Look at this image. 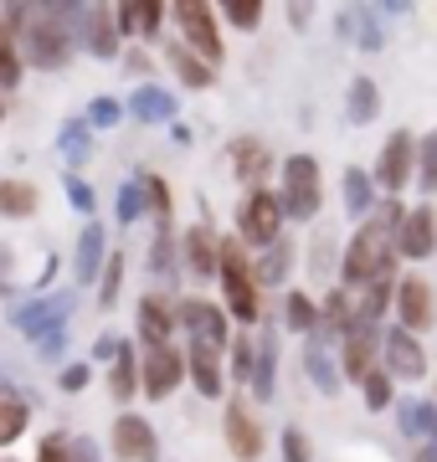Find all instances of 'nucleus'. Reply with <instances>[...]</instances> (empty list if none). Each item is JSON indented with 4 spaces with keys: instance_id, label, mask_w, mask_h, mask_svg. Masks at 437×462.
<instances>
[{
    "instance_id": "nucleus-1",
    "label": "nucleus",
    "mask_w": 437,
    "mask_h": 462,
    "mask_svg": "<svg viewBox=\"0 0 437 462\" xmlns=\"http://www.w3.org/2000/svg\"><path fill=\"white\" fill-rule=\"evenodd\" d=\"M247 252L253 247L242 236H221V293H227V309L237 314V324L263 319V282H257V267Z\"/></svg>"
},
{
    "instance_id": "nucleus-2",
    "label": "nucleus",
    "mask_w": 437,
    "mask_h": 462,
    "mask_svg": "<svg viewBox=\"0 0 437 462\" xmlns=\"http://www.w3.org/2000/svg\"><path fill=\"white\" fill-rule=\"evenodd\" d=\"M284 221H288L284 196L268 190V185H257V190H247L237 200V236L253 252H268L273 242H284Z\"/></svg>"
},
{
    "instance_id": "nucleus-3",
    "label": "nucleus",
    "mask_w": 437,
    "mask_h": 462,
    "mask_svg": "<svg viewBox=\"0 0 437 462\" xmlns=\"http://www.w3.org/2000/svg\"><path fill=\"white\" fill-rule=\"evenodd\" d=\"M170 21H175V32H181L185 47L196 51V57H206L211 67L227 57V42H221V11L211 5V0H175V5H170Z\"/></svg>"
},
{
    "instance_id": "nucleus-4",
    "label": "nucleus",
    "mask_w": 437,
    "mask_h": 462,
    "mask_svg": "<svg viewBox=\"0 0 437 462\" xmlns=\"http://www.w3.org/2000/svg\"><path fill=\"white\" fill-rule=\"evenodd\" d=\"M26 62L42 67V72H62L72 62V51H78V32H72L68 21L47 16V11H36V21L26 26Z\"/></svg>"
},
{
    "instance_id": "nucleus-5",
    "label": "nucleus",
    "mask_w": 437,
    "mask_h": 462,
    "mask_svg": "<svg viewBox=\"0 0 437 462\" xmlns=\"http://www.w3.org/2000/svg\"><path fill=\"white\" fill-rule=\"evenodd\" d=\"M284 211L288 221H314L324 200V180H320V160L314 154H288L284 160Z\"/></svg>"
},
{
    "instance_id": "nucleus-6",
    "label": "nucleus",
    "mask_w": 437,
    "mask_h": 462,
    "mask_svg": "<svg viewBox=\"0 0 437 462\" xmlns=\"http://www.w3.org/2000/svg\"><path fill=\"white\" fill-rule=\"evenodd\" d=\"M417 160H422V139H412V129H396V134H386V144L376 154V170H370V175H376V185H381L386 196H396V190H406Z\"/></svg>"
},
{
    "instance_id": "nucleus-7",
    "label": "nucleus",
    "mask_w": 437,
    "mask_h": 462,
    "mask_svg": "<svg viewBox=\"0 0 437 462\" xmlns=\"http://www.w3.org/2000/svg\"><path fill=\"white\" fill-rule=\"evenodd\" d=\"M108 442H114V457L118 462H160V437L144 416L135 411H118L114 416V431H108Z\"/></svg>"
},
{
    "instance_id": "nucleus-8",
    "label": "nucleus",
    "mask_w": 437,
    "mask_h": 462,
    "mask_svg": "<svg viewBox=\"0 0 437 462\" xmlns=\"http://www.w3.org/2000/svg\"><path fill=\"white\" fill-rule=\"evenodd\" d=\"M181 257L191 267V278H221V236L211 226V211L201 206V221L181 236Z\"/></svg>"
},
{
    "instance_id": "nucleus-9",
    "label": "nucleus",
    "mask_w": 437,
    "mask_h": 462,
    "mask_svg": "<svg viewBox=\"0 0 437 462\" xmlns=\"http://www.w3.org/2000/svg\"><path fill=\"white\" fill-rule=\"evenodd\" d=\"M175 319H181V329H191V339H206V345H217V349H232V339H237L227 329V314H221L217 303H206V298H181Z\"/></svg>"
},
{
    "instance_id": "nucleus-10",
    "label": "nucleus",
    "mask_w": 437,
    "mask_h": 462,
    "mask_svg": "<svg viewBox=\"0 0 437 462\" xmlns=\"http://www.w3.org/2000/svg\"><path fill=\"white\" fill-rule=\"evenodd\" d=\"M83 47L98 57V62H114L118 47H124V32H118V5H83Z\"/></svg>"
},
{
    "instance_id": "nucleus-11",
    "label": "nucleus",
    "mask_w": 437,
    "mask_h": 462,
    "mask_svg": "<svg viewBox=\"0 0 437 462\" xmlns=\"http://www.w3.org/2000/svg\"><path fill=\"white\" fill-rule=\"evenodd\" d=\"M396 319H402V329L412 334H427L437 324V298H432V282L427 278H402V288H396Z\"/></svg>"
},
{
    "instance_id": "nucleus-12",
    "label": "nucleus",
    "mask_w": 437,
    "mask_h": 462,
    "mask_svg": "<svg viewBox=\"0 0 437 462\" xmlns=\"http://www.w3.org/2000/svg\"><path fill=\"white\" fill-rule=\"evenodd\" d=\"M185 365H191V385L201 391V396L217 401L221 391H227V365H221V349L217 345H206V339H191V349H185Z\"/></svg>"
},
{
    "instance_id": "nucleus-13",
    "label": "nucleus",
    "mask_w": 437,
    "mask_h": 462,
    "mask_svg": "<svg viewBox=\"0 0 437 462\" xmlns=\"http://www.w3.org/2000/svg\"><path fill=\"white\" fill-rule=\"evenodd\" d=\"M221 431H227V447H232L237 462H257L263 457V427H257V416H247V401H232V406H227Z\"/></svg>"
},
{
    "instance_id": "nucleus-14",
    "label": "nucleus",
    "mask_w": 437,
    "mask_h": 462,
    "mask_svg": "<svg viewBox=\"0 0 437 462\" xmlns=\"http://www.w3.org/2000/svg\"><path fill=\"white\" fill-rule=\"evenodd\" d=\"M381 355H386V370L396 380H422L427 375V355H422V345H417V334L412 329H396L386 334V345H381Z\"/></svg>"
},
{
    "instance_id": "nucleus-15",
    "label": "nucleus",
    "mask_w": 437,
    "mask_h": 462,
    "mask_svg": "<svg viewBox=\"0 0 437 462\" xmlns=\"http://www.w3.org/2000/svg\"><path fill=\"white\" fill-rule=\"evenodd\" d=\"M185 375H191V365H185V355H175V349H150V355H144V396L150 401H165Z\"/></svg>"
},
{
    "instance_id": "nucleus-16",
    "label": "nucleus",
    "mask_w": 437,
    "mask_h": 462,
    "mask_svg": "<svg viewBox=\"0 0 437 462\" xmlns=\"http://www.w3.org/2000/svg\"><path fill=\"white\" fill-rule=\"evenodd\" d=\"M139 339H144V349H170V334L181 329V319H175V309H170L160 293H144L139 298Z\"/></svg>"
},
{
    "instance_id": "nucleus-17",
    "label": "nucleus",
    "mask_w": 437,
    "mask_h": 462,
    "mask_svg": "<svg viewBox=\"0 0 437 462\" xmlns=\"http://www.w3.org/2000/svg\"><path fill=\"white\" fill-rule=\"evenodd\" d=\"M396 247H402V257H412V263L432 257V252H437V211H432V206H417V211H406Z\"/></svg>"
},
{
    "instance_id": "nucleus-18",
    "label": "nucleus",
    "mask_w": 437,
    "mask_h": 462,
    "mask_svg": "<svg viewBox=\"0 0 437 462\" xmlns=\"http://www.w3.org/2000/svg\"><path fill=\"white\" fill-rule=\"evenodd\" d=\"M381 365H376V329H355L350 339H339V375L366 385Z\"/></svg>"
},
{
    "instance_id": "nucleus-19",
    "label": "nucleus",
    "mask_w": 437,
    "mask_h": 462,
    "mask_svg": "<svg viewBox=\"0 0 437 462\" xmlns=\"http://www.w3.org/2000/svg\"><path fill=\"white\" fill-rule=\"evenodd\" d=\"M16 329L26 334V339H47L51 329H62V319H68V298H47V303H26V309H16Z\"/></svg>"
},
{
    "instance_id": "nucleus-20",
    "label": "nucleus",
    "mask_w": 437,
    "mask_h": 462,
    "mask_svg": "<svg viewBox=\"0 0 437 462\" xmlns=\"http://www.w3.org/2000/svg\"><path fill=\"white\" fill-rule=\"evenodd\" d=\"M165 26V5L160 0H129V5H118V32L135 36V42H154Z\"/></svg>"
},
{
    "instance_id": "nucleus-21",
    "label": "nucleus",
    "mask_w": 437,
    "mask_h": 462,
    "mask_svg": "<svg viewBox=\"0 0 437 462\" xmlns=\"http://www.w3.org/2000/svg\"><path fill=\"white\" fill-rule=\"evenodd\" d=\"M108 242H103V226L98 221H88L83 236H78V282H103V273H108Z\"/></svg>"
},
{
    "instance_id": "nucleus-22",
    "label": "nucleus",
    "mask_w": 437,
    "mask_h": 462,
    "mask_svg": "<svg viewBox=\"0 0 437 462\" xmlns=\"http://www.w3.org/2000/svg\"><path fill=\"white\" fill-rule=\"evenodd\" d=\"M232 170H237V180L247 185V190H257L263 175L273 170L268 144H263V139H232Z\"/></svg>"
},
{
    "instance_id": "nucleus-23",
    "label": "nucleus",
    "mask_w": 437,
    "mask_h": 462,
    "mask_svg": "<svg viewBox=\"0 0 437 462\" xmlns=\"http://www.w3.org/2000/svg\"><path fill=\"white\" fill-rule=\"evenodd\" d=\"M396 421H402V437L412 447L437 442V401H402L396 406Z\"/></svg>"
},
{
    "instance_id": "nucleus-24",
    "label": "nucleus",
    "mask_w": 437,
    "mask_h": 462,
    "mask_svg": "<svg viewBox=\"0 0 437 462\" xmlns=\"http://www.w3.org/2000/svg\"><path fill=\"white\" fill-rule=\"evenodd\" d=\"M165 62L175 67V78H181L185 88H196V93L217 83V78H211V62H206V57H196V51L185 47L181 36H175V42H165Z\"/></svg>"
},
{
    "instance_id": "nucleus-25",
    "label": "nucleus",
    "mask_w": 437,
    "mask_h": 462,
    "mask_svg": "<svg viewBox=\"0 0 437 462\" xmlns=\"http://www.w3.org/2000/svg\"><path fill=\"white\" fill-rule=\"evenodd\" d=\"M135 391H144V360H135V345H124L114 370H108V396H114L118 406H129Z\"/></svg>"
},
{
    "instance_id": "nucleus-26",
    "label": "nucleus",
    "mask_w": 437,
    "mask_h": 462,
    "mask_svg": "<svg viewBox=\"0 0 437 462\" xmlns=\"http://www.w3.org/2000/svg\"><path fill=\"white\" fill-rule=\"evenodd\" d=\"M124 108H129V118H139V124H160V118H175V98H170L165 88L154 83H139L129 98H124Z\"/></svg>"
},
{
    "instance_id": "nucleus-27",
    "label": "nucleus",
    "mask_w": 437,
    "mask_h": 462,
    "mask_svg": "<svg viewBox=\"0 0 437 462\" xmlns=\"http://www.w3.org/2000/svg\"><path fill=\"white\" fill-rule=\"evenodd\" d=\"M303 365H309V380L320 385L324 396H339L345 375L335 370L339 360H330V349H324V334H309V345H303Z\"/></svg>"
},
{
    "instance_id": "nucleus-28",
    "label": "nucleus",
    "mask_w": 437,
    "mask_h": 462,
    "mask_svg": "<svg viewBox=\"0 0 437 462\" xmlns=\"http://www.w3.org/2000/svg\"><path fill=\"white\" fill-rule=\"evenodd\" d=\"M278 391V334L263 329L257 334V375H253V396L257 401H273Z\"/></svg>"
},
{
    "instance_id": "nucleus-29",
    "label": "nucleus",
    "mask_w": 437,
    "mask_h": 462,
    "mask_svg": "<svg viewBox=\"0 0 437 462\" xmlns=\"http://www.w3.org/2000/svg\"><path fill=\"white\" fill-rule=\"evenodd\" d=\"M257 267V282L263 288H288V273H293V242H273L268 252H257L253 257Z\"/></svg>"
},
{
    "instance_id": "nucleus-30",
    "label": "nucleus",
    "mask_w": 437,
    "mask_h": 462,
    "mask_svg": "<svg viewBox=\"0 0 437 462\" xmlns=\"http://www.w3.org/2000/svg\"><path fill=\"white\" fill-rule=\"evenodd\" d=\"M376 114H381V88L370 83V78H350V93H345V118H350L355 129H366Z\"/></svg>"
},
{
    "instance_id": "nucleus-31",
    "label": "nucleus",
    "mask_w": 437,
    "mask_h": 462,
    "mask_svg": "<svg viewBox=\"0 0 437 462\" xmlns=\"http://www.w3.org/2000/svg\"><path fill=\"white\" fill-rule=\"evenodd\" d=\"M21 431H26V396L5 380V385H0V447H11Z\"/></svg>"
},
{
    "instance_id": "nucleus-32",
    "label": "nucleus",
    "mask_w": 437,
    "mask_h": 462,
    "mask_svg": "<svg viewBox=\"0 0 437 462\" xmlns=\"http://www.w3.org/2000/svg\"><path fill=\"white\" fill-rule=\"evenodd\" d=\"M339 190H345V211L360 216L366 221L370 206H376V175H366V170H345V180H339Z\"/></svg>"
},
{
    "instance_id": "nucleus-33",
    "label": "nucleus",
    "mask_w": 437,
    "mask_h": 462,
    "mask_svg": "<svg viewBox=\"0 0 437 462\" xmlns=\"http://www.w3.org/2000/svg\"><path fill=\"white\" fill-rule=\"evenodd\" d=\"M284 324L293 334H314L324 324V309H314V298L293 288V293H288V303H284Z\"/></svg>"
},
{
    "instance_id": "nucleus-34",
    "label": "nucleus",
    "mask_w": 437,
    "mask_h": 462,
    "mask_svg": "<svg viewBox=\"0 0 437 462\" xmlns=\"http://www.w3.org/2000/svg\"><path fill=\"white\" fill-rule=\"evenodd\" d=\"M36 200H42V190H36L32 180H0V216H32Z\"/></svg>"
},
{
    "instance_id": "nucleus-35",
    "label": "nucleus",
    "mask_w": 437,
    "mask_h": 462,
    "mask_svg": "<svg viewBox=\"0 0 437 462\" xmlns=\"http://www.w3.org/2000/svg\"><path fill=\"white\" fill-rule=\"evenodd\" d=\"M227 370H232L237 385H253V375H257V339L237 334L232 349H227Z\"/></svg>"
},
{
    "instance_id": "nucleus-36",
    "label": "nucleus",
    "mask_w": 437,
    "mask_h": 462,
    "mask_svg": "<svg viewBox=\"0 0 437 462\" xmlns=\"http://www.w3.org/2000/svg\"><path fill=\"white\" fill-rule=\"evenodd\" d=\"M309 242H314V247H309V273H314V278H330V273H335V231H314V236H309Z\"/></svg>"
},
{
    "instance_id": "nucleus-37",
    "label": "nucleus",
    "mask_w": 437,
    "mask_h": 462,
    "mask_svg": "<svg viewBox=\"0 0 437 462\" xmlns=\"http://www.w3.org/2000/svg\"><path fill=\"white\" fill-rule=\"evenodd\" d=\"M221 21L227 26H237V32H253L257 21H263V0H227V5H217Z\"/></svg>"
},
{
    "instance_id": "nucleus-38",
    "label": "nucleus",
    "mask_w": 437,
    "mask_h": 462,
    "mask_svg": "<svg viewBox=\"0 0 437 462\" xmlns=\"http://www.w3.org/2000/svg\"><path fill=\"white\" fill-rule=\"evenodd\" d=\"M391 380H396L391 370H376V375L360 385V396H366L370 411H386V406H396V401H391V396H396V385H391Z\"/></svg>"
},
{
    "instance_id": "nucleus-39",
    "label": "nucleus",
    "mask_w": 437,
    "mask_h": 462,
    "mask_svg": "<svg viewBox=\"0 0 437 462\" xmlns=\"http://www.w3.org/2000/svg\"><path fill=\"white\" fill-rule=\"evenodd\" d=\"M417 185L422 196H432L437 190V129L422 134V160H417Z\"/></svg>"
},
{
    "instance_id": "nucleus-40",
    "label": "nucleus",
    "mask_w": 437,
    "mask_h": 462,
    "mask_svg": "<svg viewBox=\"0 0 437 462\" xmlns=\"http://www.w3.org/2000/svg\"><path fill=\"white\" fill-rule=\"evenodd\" d=\"M144 211H150V190H144V180L124 185V190H118V221L129 226V221H139Z\"/></svg>"
},
{
    "instance_id": "nucleus-41",
    "label": "nucleus",
    "mask_w": 437,
    "mask_h": 462,
    "mask_svg": "<svg viewBox=\"0 0 437 462\" xmlns=\"http://www.w3.org/2000/svg\"><path fill=\"white\" fill-rule=\"evenodd\" d=\"M124 114H129V108H124L118 98H93L83 118H88V129H114V124H118Z\"/></svg>"
},
{
    "instance_id": "nucleus-42",
    "label": "nucleus",
    "mask_w": 437,
    "mask_h": 462,
    "mask_svg": "<svg viewBox=\"0 0 437 462\" xmlns=\"http://www.w3.org/2000/svg\"><path fill=\"white\" fill-rule=\"evenodd\" d=\"M16 83H21V42H5L0 36V88L16 93Z\"/></svg>"
},
{
    "instance_id": "nucleus-43",
    "label": "nucleus",
    "mask_w": 437,
    "mask_h": 462,
    "mask_svg": "<svg viewBox=\"0 0 437 462\" xmlns=\"http://www.w3.org/2000/svg\"><path fill=\"white\" fill-rule=\"evenodd\" d=\"M139 180H144V190H150V216L160 221V226H170V206H175V200H170V185L160 180V175H139Z\"/></svg>"
},
{
    "instance_id": "nucleus-44",
    "label": "nucleus",
    "mask_w": 437,
    "mask_h": 462,
    "mask_svg": "<svg viewBox=\"0 0 437 462\" xmlns=\"http://www.w3.org/2000/svg\"><path fill=\"white\" fill-rule=\"evenodd\" d=\"M118 282H124V252L108 257V273H103V282H98V309H114L118 303Z\"/></svg>"
},
{
    "instance_id": "nucleus-45",
    "label": "nucleus",
    "mask_w": 437,
    "mask_h": 462,
    "mask_svg": "<svg viewBox=\"0 0 437 462\" xmlns=\"http://www.w3.org/2000/svg\"><path fill=\"white\" fill-rule=\"evenodd\" d=\"M88 124H68L62 129V154H68V165H88Z\"/></svg>"
},
{
    "instance_id": "nucleus-46",
    "label": "nucleus",
    "mask_w": 437,
    "mask_h": 462,
    "mask_svg": "<svg viewBox=\"0 0 437 462\" xmlns=\"http://www.w3.org/2000/svg\"><path fill=\"white\" fill-rule=\"evenodd\" d=\"M36 462H72V437L68 431H47L36 447Z\"/></svg>"
},
{
    "instance_id": "nucleus-47",
    "label": "nucleus",
    "mask_w": 437,
    "mask_h": 462,
    "mask_svg": "<svg viewBox=\"0 0 437 462\" xmlns=\"http://www.w3.org/2000/svg\"><path fill=\"white\" fill-rule=\"evenodd\" d=\"M175 236H170V226H160V236H154V247H150V273H170V263H175Z\"/></svg>"
},
{
    "instance_id": "nucleus-48",
    "label": "nucleus",
    "mask_w": 437,
    "mask_h": 462,
    "mask_svg": "<svg viewBox=\"0 0 437 462\" xmlns=\"http://www.w3.org/2000/svg\"><path fill=\"white\" fill-rule=\"evenodd\" d=\"M284 462H314V447H309V437L299 427L284 431Z\"/></svg>"
},
{
    "instance_id": "nucleus-49",
    "label": "nucleus",
    "mask_w": 437,
    "mask_h": 462,
    "mask_svg": "<svg viewBox=\"0 0 437 462\" xmlns=\"http://www.w3.org/2000/svg\"><path fill=\"white\" fill-rule=\"evenodd\" d=\"M57 385H62V391H68V396H78V391H88V385H93V365H68V370H62V375H57Z\"/></svg>"
},
{
    "instance_id": "nucleus-50",
    "label": "nucleus",
    "mask_w": 437,
    "mask_h": 462,
    "mask_svg": "<svg viewBox=\"0 0 437 462\" xmlns=\"http://www.w3.org/2000/svg\"><path fill=\"white\" fill-rule=\"evenodd\" d=\"M68 200H72V211H83V216H93V185L88 180H78V175H68Z\"/></svg>"
},
{
    "instance_id": "nucleus-51",
    "label": "nucleus",
    "mask_w": 437,
    "mask_h": 462,
    "mask_svg": "<svg viewBox=\"0 0 437 462\" xmlns=\"http://www.w3.org/2000/svg\"><path fill=\"white\" fill-rule=\"evenodd\" d=\"M72 462H98V447L88 437H72Z\"/></svg>"
},
{
    "instance_id": "nucleus-52",
    "label": "nucleus",
    "mask_w": 437,
    "mask_h": 462,
    "mask_svg": "<svg viewBox=\"0 0 437 462\" xmlns=\"http://www.w3.org/2000/svg\"><path fill=\"white\" fill-rule=\"evenodd\" d=\"M118 349H124V345H118L114 334H103L98 345H93V355H98V360H118Z\"/></svg>"
},
{
    "instance_id": "nucleus-53",
    "label": "nucleus",
    "mask_w": 437,
    "mask_h": 462,
    "mask_svg": "<svg viewBox=\"0 0 437 462\" xmlns=\"http://www.w3.org/2000/svg\"><path fill=\"white\" fill-rule=\"evenodd\" d=\"M412 462H437V442H422V447H417V457H412Z\"/></svg>"
},
{
    "instance_id": "nucleus-54",
    "label": "nucleus",
    "mask_w": 437,
    "mask_h": 462,
    "mask_svg": "<svg viewBox=\"0 0 437 462\" xmlns=\"http://www.w3.org/2000/svg\"><path fill=\"white\" fill-rule=\"evenodd\" d=\"M5 462H11V457H5Z\"/></svg>"
}]
</instances>
